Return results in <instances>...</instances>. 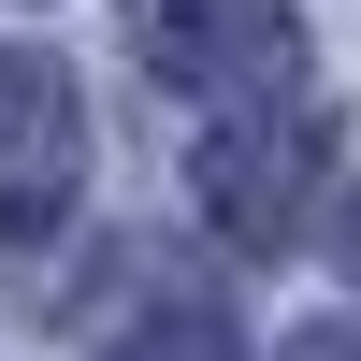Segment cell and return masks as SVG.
Wrapping results in <instances>:
<instances>
[{"mask_svg":"<svg viewBox=\"0 0 361 361\" xmlns=\"http://www.w3.org/2000/svg\"><path fill=\"white\" fill-rule=\"evenodd\" d=\"M87 188V102L58 58L0 44V246H29V231H58Z\"/></svg>","mask_w":361,"mask_h":361,"instance_id":"3957f363","label":"cell"},{"mask_svg":"<svg viewBox=\"0 0 361 361\" xmlns=\"http://www.w3.org/2000/svg\"><path fill=\"white\" fill-rule=\"evenodd\" d=\"M318 159H333V116H318V102H246V116L202 130L188 202L231 231V246H289L304 202H318Z\"/></svg>","mask_w":361,"mask_h":361,"instance_id":"7a4b0ae2","label":"cell"},{"mask_svg":"<svg viewBox=\"0 0 361 361\" xmlns=\"http://www.w3.org/2000/svg\"><path fill=\"white\" fill-rule=\"evenodd\" d=\"M130 58L173 87V102H275L289 73H304V29H289V0H130Z\"/></svg>","mask_w":361,"mask_h":361,"instance_id":"6da1fadb","label":"cell"},{"mask_svg":"<svg viewBox=\"0 0 361 361\" xmlns=\"http://www.w3.org/2000/svg\"><path fill=\"white\" fill-rule=\"evenodd\" d=\"M289 361H361V333H318V347H289Z\"/></svg>","mask_w":361,"mask_h":361,"instance_id":"5b68a950","label":"cell"},{"mask_svg":"<svg viewBox=\"0 0 361 361\" xmlns=\"http://www.w3.org/2000/svg\"><path fill=\"white\" fill-rule=\"evenodd\" d=\"M333 260H347V275H361V188H347V217H333Z\"/></svg>","mask_w":361,"mask_h":361,"instance_id":"277c9868","label":"cell"}]
</instances>
